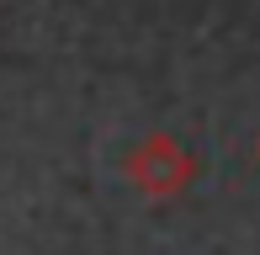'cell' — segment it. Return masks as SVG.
Returning a JSON list of instances; mask_svg holds the SVG:
<instances>
[{"label": "cell", "mask_w": 260, "mask_h": 255, "mask_svg": "<svg viewBox=\"0 0 260 255\" xmlns=\"http://www.w3.org/2000/svg\"><path fill=\"white\" fill-rule=\"evenodd\" d=\"M122 176H127V186H133L138 197L165 202V197L191 192V181H197V154H191L175 133H159V128H154V133H144V138L122 154Z\"/></svg>", "instance_id": "1"}]
</instances>
